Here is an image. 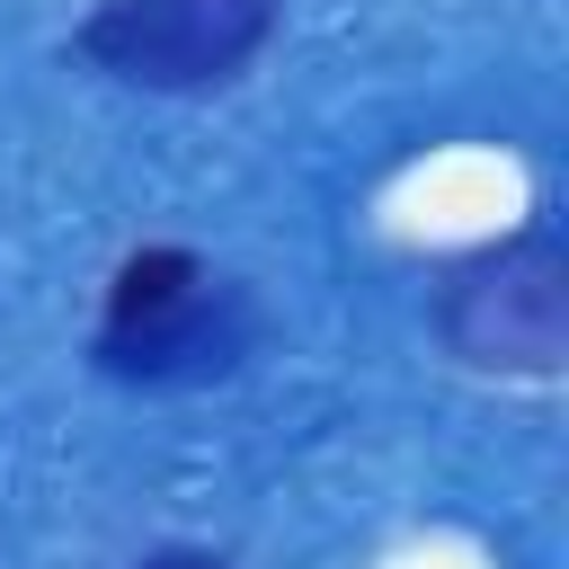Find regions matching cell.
<instances>
[{
  "mask_svg": "<svg viewBox=\"0 0 569 569\" xmlns=\"http://www.w3.org/2000/svg\"><path fill=\"white\" fill-rule=\"evenodd\" d=\"M258 338H267V311L240 276H222L187 240H142L107 276L89 365L133 391H204V382H231L258 356Z\"/></svg>",
  "mask_w": 569,
  "mask_h": 569,
  "instance_id": "6da1fadb",
  "label": "cell"
},
{
  "mask_svg": "<svg viewBox=\"0 0 569 569\" xmlns=\"http://www.w3.org/2000/svg\"><path fill=\"white\" fill-rule=\"evenodd\" d=\"M427 329L462 373L498 382H551L569 365V240L551 222L471 240L436 267Z\"/></svg>",
  "mask_w": 569,
  "mask_h": 569,
  "instance_id": "7a4b0ae2",
  "label": "cell"
},
{
  "mask_svg": "<svg viewBox=\"0 0 569 569\" xmlns=\"http://www.w3.org/2000/svg\"><path fill=\"white\" fill-rule=\"evenodd\" d=\"M276 18L284 0H98L71 27V53L151 98H204L276 44Z\"/></svg>",
  "mask_w": 569,
  "mask_h": 569,
  "instance_id": "3957f363",
  "label": "cell"
},
{
  "mask_svg": "<svg viewBox=\"0 0 569 569\" xmlns=\"http://www.w3.org/2000/svg\"><path fill=\"white\" fill-rule=\"evenodd\" d=\"M124 569H231V560H222V551H204V542H160V551L124 560Z\"/></svg>",
  "mask_w": 569,
  "mask_h": 569,
  "instance_id": "277c9868",
  "label": "cell"
}]
</instances>
